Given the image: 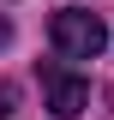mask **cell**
<instances>
[{
  "instance_id": "3",
  "label": "cell",
  "mask_w": 114,
  "mask_h": 120,
  "mask_svg": "<svg viewBox=\"0 0 114 120\" xmlns=\"http://www.w3.org/2000/svg\"><path fill=\"white\" fill-rule=\"evenodd\" d=\"M6 42H12V24H6V18H0V48H6Z\"/></svg>"
},
{
  "instance_id": "1",
  "label": "cell",
  "mask_w": 114,
  "mask_h": 120,
  "mask_svg": "<svg viewBox=\"0 0 114 120\" xmlns=\"http://www.w3.org/2000/svg\"><path fill=\"white\" fill-rule=\"evenodd\" d=\"M48 36H54V48L66 60H96L102 42H108V30H102L96 12H84V6H60L54 18H48Z\"/></svg>"
},
{
  "instance_id": "2",
  "label": "cell",
  "mask_w": 114,
  "mask_h": 120,
  "mask_svg": "<svg viewBox=\"0 0 114 120\" xmlns=\"http://www.w3.org/2000/svg\"><path fill=\"white\" fill-rule=\"evenodd\" d=\"M42 84H48V114L54 120H78L90 108V84L66 66H42Z\"/></svg>"
}]
</instances>
